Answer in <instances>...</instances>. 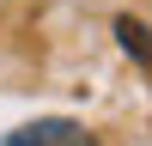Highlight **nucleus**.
Masks as SVG:
<instances>
[{
    "mask_svg": "<svg viewBox=\"0 0 152 146\" xmlns=\"http://www.w3.org/2000/svg\"><path fill=\"white\" fill-rule=\"evenodd\" d=\"M116 43H122V55H128V61H140V67L152 73V31H146L140 18L122 12V18H116Z\"/></svg>",
    "mask_w": 152,
    "mask_h": 146,
    "instance_id": "obj_2",
    "label": "nucleus"
},
{
    "mask_svg": "<svg viewBox=\"0 0 152 146\" xmlns=\"http://www.w3.org/2000/svg\"><path fill=\"white\" fill-rule=\"evenodd\" d=\"M0 146H97V134L79 128V122H67V116H43L31 128H12Z\"/></svg>",
    "mask_w": 152,
    "mask_h": 146,
    "instance_id": "obj_1",
    "label": "nucleus"
}]
</instances>
